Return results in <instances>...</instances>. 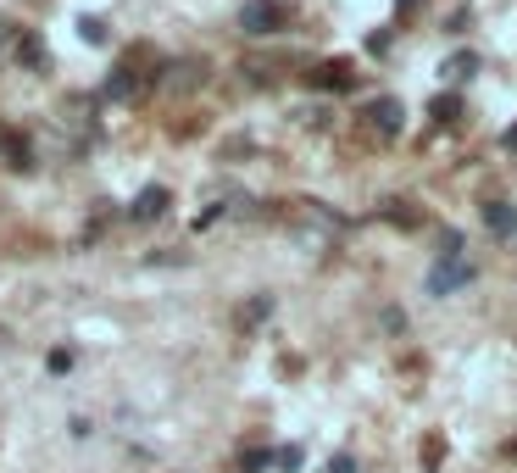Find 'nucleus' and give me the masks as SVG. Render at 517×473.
I'll return each instance as SVG.
<instances>
[{"label": "nucleus", "mask_w": 517, "mask_h": 473, "mask_svg": "<svg viewBox=\"0 0 517 473\" xmlns=\"http://www.w3.org/2000/svg\"><path fill=\"white\" fill-rule=\"evenodd\" d=\"M473 284V262L467 257H440L434 273H429V296H457Z\"/></svg>", "instance_id": "f257e3e1"}, {"label": "nucleus", "mask_w": 517, "mask_h": 473, "mask_svg": "<svg viewBox=\"0 0 517 473\" xmlns=\"http://www.w3.org/2000/svg\"><path fill=\"white\" fill-rule=\"evenodd\" d=\"M284 23H289V12L278 6V0H245V12H240V28H245V34H256V40L278 34Z\"/></svg>", "instance_id": "f03ea898"}, {"label": "nucleus", "mask_w": 517, "mask_h": 473, "mask_svg": "<svg viewBox=\"0 0 517 473\" xmlns=\"http://www.w3.org/2000/svg\"><path fill=\"white\" fill-rule=\"evenodd\" d=\"M401 101H395V95H378V101L367 106V123H373V134H384V140H390V134H401Z\"/></svg>", "instance_id": "7ed1b4c3"}, {"label": "nucleus", "mask_w": 517, "mask_h": 473, "mask_svg": "<svg viewBox=\"0 0 517 473\" xmlns=\"http://www.w3.org/2000/svg\"><path fill=\"white\" fill-rule=\"evenodd\" d=\"M168 189H161V184H150V189H140V196H134V206H128V217H134V223H156V217L161 212H168Z\"/></svg>", "instance_id": "20e7f679"}, {"label": "nucleus", "mask_w": 517, "mask_h": 473, "mask_svg": "<svg viewBox=\"0 0 517 473\" xmlns=\"http://www.w3.org/2000/svg\"><path fill=\"white\" fill-rule=\"evenodd\" d=\"M306 84H317V89H350V84H357V78H350V68H345V61H329V68H317V73H306Z\"/></svg>", "instance_id": "39448f33"}, {"label": "nucleus", "mask_w": 517, "mask_h": 473, "mask_svg": "<svg viewBox=\"0 0 517 473\" xmlns=\"http://www.w3.org/2000/svg\"><path fill=\"white\" fill-rule=\"evenodd\" d=\"M484 229H490V234H512L517 229V212L506 201H490V206H484Z\"/></svg>", "instance_id": "423d86ee"}, {"label": "nucleus", "mask_w": 517, "mask_h": 473, "mask_svg": "<svg viewBox=\"0 0 517 473\" xmlns=\"http://www.w3.org/2000/svg\"><path fill=\"white\" fill-rule=\"evenodd\" d=\"M134 89H140V73H134V68H117V73L106 78V101H128Z\"/></svg>", "instance_id": "0eeeda50"}, {"label": "nucleus", "mask_w": 517, "mask_h": 473, "mask_svg": "<svg viewBox=\"0 0 517 473\" xmlns=\"http://www.w3.org/2000/svg\"><path fill=\"white\" fill-rule=\"evenodd\" d=\"M268 318H273V296H256V301L240 306V329H256V323H268Z\"/></svg>", "instance_id": "6e6552de"}, {"label": "nucleus", "mask_w": 517, "mask_h": 473, "mask_svg": "<svg viewBox=\"0 0 517 473\" xmlns=\"http://www.w3.org/2000/svg\"><path fill=\"white\" fill-rule=\"evenodd\" d=\"M12 45H17V61H23V68H45V45H40L34 34H17Z\"/></svg>", "instance_id": "1a4fd4ad"}, {"label": "nucleus", "mask_w": 517, "mask_h": 473, "mask_svg": "<svg viewBox=\"0 0 517 473\" xmlns=\"http://www.w3.org/2000/svg\"><path fill=\"white\" fill-rule=\"evenodd\" d=\"M440 73H445V78H473V73H478V56H473V50H457Z\"/></svg>", "instance_id": "9d476101"}, {"label": "nucleus", "mask_w": 517, "mask_h": 473, "mask_svg": "<svg viewBox=\"0 0 517 473\" xmlns=\"http://www.w3.org/2000/svg\"><path fill=\"white\" fill-rule=\"evenodd\" d=\"M78 40L84 45H106V23L101 17H78Z\"/></svg>", "instance_id": "9b49d317"}, {"label": "nucleus", "mask_w": 517, "mask_h": 473, "mask_svg": "<svg viewBox=\"0 0 517 473\" xmlns=\"http://www.w3.org/2000/svg\"><path fill=\"white\" fill-rule=\"evenodd\" d=\"M301 462H306V457H301V446H284V451H273V468H278V473H301Z\"/></svg>", "instance_id": "f8f14e48"}, {"label": "nucleus", "mask_w": 517, "mask_h": 473, "mask_svg": "<svg viewBox=\"0 0 517 473\" xmlns=\"http://www.w3.org/2000/svg\"><path fill=\"white\" fill-rule=\"evenodd\" d=\"M262 468H273V451H245L240 457V473H262Z\"/></svg>", "instance_id": "ddd939ff"}, {"label": "nucleus", "mask_w": 517, "mask_h": 473, "mask_svg": "<svg viewBox=\"0 0 517 473\" xmlns=\"http://www.w3.org/2000/svg\"><path fill=\"white\" fill-rule=\"evenodd\" d=\"M457 112H462L457 95H440V101H434V117H440V123H457Z\"/></svg>", "instance_id": "4468645a"}, {"label": "nucleus", "mask_w": 517, "mask_h": 473, "mask_svg": "<svg viewBox=\"0 0 517 473\" xmlns=\"http://www.w3.org/2000/svg\"><path fill=\"white\" fill-rule=\"evenodd\" d=\"M329 473H357V457H350V451H340V457L329 462Z\"/></svg>", "instance_id": "2eb2a0df"}, {"label": "nucleus", "mask_w": 517, "mask_h": 473, "mask_svg": "<svg viewBox=\"0 0 517 473\" xmlns=\"http://www.w3.org/2000/svg\"><path fill=\"white\" fill-rule=\"evenodd\" d=\"M73 368V351H50V373H68Z\"/></svg>", "instance_id": "dca6fc26"}, {"label": "nucleus", "mask_w": 517, "mask_h": 473, "mask_svg": "<svg viewBox=\"0 0 517 473\" xmlns=\"http://www.w3.org/2000/svg\"><path fill=\"white\" fill-rule=\"evenodd\" d=\"M506 150H517V123H512V129H506Z\"/></svg>", "instance_id": "f3484780"}, {"label": "nucleus", "mask_w": 517, "mask_h": 473, "mask_svg": "<svg viewBox=\"0 0 517 473\" xmlns=\"http://www.w3.org/2000/svg\"><path fill=\"white\" fill-rule=\"evenodd\" d=\"M412 6H417V0H401V12H412Z\"/></svg>", "instance_id": "a211bd4d"}, {"label": "nucleus", "mask_w": 517, "mask_h": 473, "mask_svg": "<svg viewBox=\"0 0 517 473\" xmlns=\"http://www.w3.org/2000/svg\"><path fill=\"white\" fill-rule=\"evenodd\" d=\"M506 457H517V440H512V446H506Z\"/></svg>", "instance_id": "6ab92c4d"}, {"label": "nucleus", "mask_w": 517, "mask_h": 473, "mask_svg": "<svg viewBox=\"0 0 517 473\" xmlns=\"http://www.w3.org/2000/svg\"><path fill=\"white\" fill-rule=\"evenodd\" d=\"M0 345H6V334H0Z\"/></svg>", "instance_id": "aec40b11"}]
</instances>
